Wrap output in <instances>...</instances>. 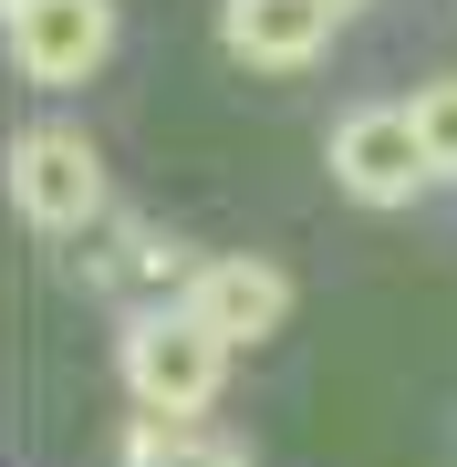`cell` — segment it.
Wrapping results in <instances>:
<instances>
[{"label": "cell", "instance_id": "8", "mask_svg": "<svg viewBox=\"0 0 457 467\" xmlns=\"http://www.w3.org/2000/svg\"><path fill=\"white\" fill-rule=\"evenodd\" d=\"M406 115H416V135H426V156H437V177H457V73L416 84V94H406Z\"/></svg>", "mask_w": 457, "mask_h": 467}, {"label": "cell", "instance_id": "4", "mask_svg": "<svg viewBox=\"0 0 457 467\" xmlns=\"http://www.w3.org/2000/svg\"><path fill=\"white\" fill-rule=\"evenodd\" d=\"M104 52H115V0H11V63H21V84L73 94V84L104 73Z\"/></svg>", "mask_w": 457, "mask_h": 467}, {"label": "cell", "instance_id": "7", "mask_svg": "<svg viewBox=\"0 0 457 467\" xmlns=\"http://www.w3.org/2000/svg\"><path fill=\"white\" fill-rule=\"evenodd\" d=\"M125 467H250V447H229V436H198V416H146V405H136Z\"/></svg>", "mask_w": 457, "mask_h": 467}, {"label": "cell", "instance_id": "1", "mask_svg": "<svg viewBox=\"0 0 457 467\" xmlns=\"http://www.w3.org/2000/svg\"><path fill=\"white\" fill-rule=\"evenodd\" d=\"M229 333H208L198 312H146V322H125V395L146 405V416H208L219 405V384H229Z\"/></svg>", "mask_w": 457, "mask_h": 467}, {"label": "cell", "instance_id": "5", "mask_svg": "<svg viewBox=\"0 0 457 467\" xmlns=\"http://www.w3.org/2000/svg\"><path fill=\"white\" fill-rule=\"evenodd\" d=\"M343 32V0H219V42L250 73H312Z\"/></svg>", "mask_w": 457, "mask_h": 467}, {"label": "cell", "instance_id": "3", "mask_svg": "<svg viewBox=\"0 0 457 467\" xmlns=\"http://www.w3.org/2000/svg\"><path fill=\"white\" fill-rule=\"evenodd\" d=\"M11 208L32 218L42 239H73L104 218V156L84 146L73 125H32L11 146Z\"/></svg>", "mask_w": 457, "mask_h": 467}, {"label": "cell", "instance_id": "2", "mask_svg": "<svg viewBox=\"0 0 457 467\" xmlns=\"http://www.w3.org/2000/svg\"><path fill=\"white\" fill-rule=\"evenodd\" d=\"M322 156H333V187L364 198V208H406V198H426V177H437V156H426L406 104H354Z\"/></svg>", "mask_w": 457, "mask_h": 467}, {"label": "cell", "instance_id": "9", "mask_svg": "<svg viewBox=\"0 0 457 467\" xmlns=\"http://www.w3.org/2000/svg\"><path fill=\"white\" fill-rule=\"evenodd\" d=\"M343 11H354V0H343Z\"/></svg>", "mask_w": 457, "mask_h": 467}, {"label": "cell", "instance_id": "6", "mask_svg": "<svg viewBox=\"0 0 457 467\" xmlns=\"http://www.w3.org/2000/svg\"><path fill=\"white\" fill-rule=\"evenodd\" d=\"M187 312L250 353V343H271L281 322H291V270H281V260H250V250L198 260V270H187Z\"/></svg>", "mask_w": 457, "mask_h": 467}]
</instances>
